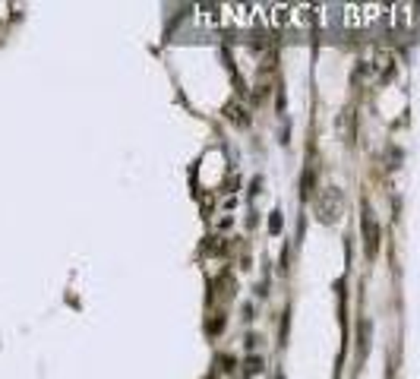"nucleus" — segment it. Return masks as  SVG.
<instances>
[{"instance_id": "1", "label": "nucleus", "mask_w": 420, "mask_h": 379, "mask_svg": "<svg viewBox=\"0 0 420 379\" xmlns=\"http://www.w3.org/2000/svg\"><path fill=\"white\" fill-rule=\"evenodd\" d=\"M341 206H345V202H341V190L338 187H326L319 196H316V202H313L316 218L326 222V224H335L338 218H341Z\"/></svg>"}, {"instance_id": "2", "label": "nucleus", "mask_w": 420, "mask_h": 379, "mask_svg": "<svg viewBox=\"0 0 420 379\" xmlns=\"http://www.w3.org/2000/svg\"><path fill=\"white\" fill-rule=\"evenodd\" d=\"M363 244H367V256H376V250H379V224H376V218H373V212L367 206H363Z\"/></svg>"}, {"instance_id": "3", "label": "nucleus", "mask_w": 420, "mask_h": 379, "mask_svg": "<svg viewBox=\"0 0 420 379\" xmlns=\"http://www.w3.org/2000/svg\"><path fill=\"white\" fill-rule=\"evenodd\" d=\"M224 117H228L234 127H247L250 124V117H247V111H244L240 101H228V105H224Z\"/></svg>"}, {"instance_id": "4", "label": "nucleus", "mask_w": 420, "mask_h": 379, "mask_svg": "<svg viewBox=\"0 0 420 379\" xmlns=\"http://www.w3.org/2000/svg\"><path fill=\"white\" fill-rule=\"evenodd\" d=\"M269 228H272V231H278V228H281V215H278V212H275L272 218H269Z\"/></svg>"}, {"instance_id": "5", "label": "nucleus", "mask_w": 420, "mask_h": 379, "mask_svg": "<svg viewBox=\"0 0 420 379\" xmlns=\"http://www.w3.org/2000/svg\"><path fill=\"white\" fill-rule=\"evenodd\" d=\"M259 367H263V361H259V357H253V361L247 363V370H250V373H259Z\"/></svg>"}]
</instances>
